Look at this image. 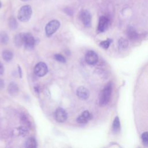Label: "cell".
<instances>
[{
  "label": "cell",
  "instance_id": "6da1fadb",
  "mask_svg": "<svg viewBox=\"0 0 148 148\" xmlns=\"http://www.w3.org/2000/svg\"><path fill=\"white\" fill-rule=\"evenodd\" d=\"M112 91V83L109 82L101 91L99 94V105L103 106L106 105L110 98V95Z\"/></svg>",
  "mask_w": 148,
  "mask_h": 148
},
{
  "label": "cell",
  "instance_id": "7a4b0ae2",
  "mask_svg": "<svg viewBox=\"0 0 148 148\" xmlns=\"http://www.w3.org/2000/svg\"><path fill=\"white\" fill-rule=\"evenodd\" d=\"M32 13V8L29 5H27L23 6L18 12V19L22 22H27L30 19Z\"/></svg>",
  "mask_w": 148,
  "mask_h": 148
},
{
  "label": "cell",
  "instance_id": "3957f363",
  "mask_svg": "<svg viewBox=\"0 0 148 148\" xmlns=\"http://www.w3.org/2000/svg\"><path fill=\"white\" fill-rule=\"evenodd\" d=\"M60 22L57 20H53L49 22L45 27V32L47 36H51L59 28Z\"/></svg>",
  "mask_w": 148,
  "mask_h": 148
},
{
  "label": "cell",
  "instance_id": "277c9868",
  "mask_svg": "<svg viewBox=\"0 0 148 148\" xmlns=\"http://www.w3.org/2000/svg\"><path fill=\"white\" fill-rule=\"evenodd\" d=\"M48 72V68L47 65L43 62H38L34 68L35 74L39 77H43L46 75Z\"/></svg>",
  "mask_w": 148,
  "mask_h": 148
},
{
  "label": "cell",
  "instance_id": "5b68a950",
  "mask_svg": "<svg viewBox=\"0 0 148 148\" xmlns=\"http://www.w3.org/2000/svg\"><path fill=\"white\" fill-rule=\"evenodd\" d=\"M23 44L27 49H32L35 45V40L33 35L30 33L23 34Z\"/></svg>",
  "mask_w": 148,
  "mask_h": 148
},
{
  "label": "cell",
  "instance_id": "8992f818",
  "mask_svg": "<svg viewBox=\"0 0 148 148\" xmlns=\"http://www.w3.org/2000/svg\"><path fill=\"white\" fill-rule=\"evenodd\" d=\"M80 18L83 24L86 27L91 25V15L87 10H83L80 13Z\"/></svg>",
  "mask_w": 148,
  "mask_h": 148
},
{
  "label": "cell",
  "instance_id": "52a82bcc",
  "mask_svg": "<svg viewBox=\"0 0 148 148\" xmlns=\"http://www.w3.org/2000/svg\"><path fill=\"white\" fill-rule=\"evenodd\" d=\"M68 114L66 111L61 108H57L54 113V119L58 123H63L67 119Z\"/></svg>",
  "mask_w": 148,
  "mask_h": 148
},
{
  "label": "cell",
  "instance_id": "ba28073f",
  "mask_svg": "<svg viewBox=\"0 0 148 148\" xmlns=\"http://www.w3.org/2000/svg\"><path fill=\"white\" fill-rule=\"evenodd\" d=\"M85 60L87 64L94 65L97 62L98 57L97 54L93 50H88L85 55Z\"/></svg>",
  "mask_w": 148,
  "mask_h": 148
},
{
  "label": "cell",
  "instance_id": "9c48e42d",
  "mask_svg": "<svg viewBox=\"0 0 148 148\" xmlns=\"http://www.w3.org/2000/svg\"><path fill=\"white\" fill-rule=\"evenodd\" d=\"M109 24V19L104 16H102L99 18L98 31L99 32H103L106 31Z\"/></svg>",
  "mask_w": 148,
  "mask_h": 148
},
{
  "label": "cell",
  "instance_id": "30bf717a",
  "mask_svg": "<svg viewBox=\"0 0 148 148\" xmlns=\"http://www.w3.org/2000/svg\"><path fill=\"white\" fill-rule=\"evenodd\" d=\"M76 95L79 99L82 100H86L90 96V92L85 87L80 86L76 90Z\"/></svg>",
  "mask_w": 148,
  "mask_h": 148
},
{
  "label": "cell",
  "instance_id": "8fae6325",
  "mask_svg": "<svg viewBox=\"0 0 148 148\" xmlns=\"http://www.w3.org/2000/svg\"><path fill=\"white\" fill-rule=\"evenodd\" d=\"M92 118V116L88 110L83 111L76 119L77 123L80 124L87 123Z\"/></svg>",
  "mask_w": 148,
  "mask_h": 148
},
{
  "label": "cell",
  "instance_id": "7c38bea8",
  "mask_svg": "<svg viewBox=\"0 0 148 148\" xmlns=\"http://www.w3.org/2000/svg\"><path fill=\"white\" fill-rule=\"evenodd\" d=\"M8 90L9 93L13 96L16 95L18 92V87L17 84L14 82H12L9 84Z\"/></svg>",
  "mask_w": 148,
  "mask_h": 148
},
{
  "label": "cell",
  "instance_id": "4fadbf2b",
  "mask_svg": "<svg viewBox=\"0 0 148 148\" xmlns=\"http://www.w3.org/2000/svg\"><path fill=\"white\" fill-rule=\"evenodd\" d=\"M25 146L26 147L35 148L37 147V142L35 138H28L25 143Z\"/></svg>",
  "mask_w": 148,
  "mask_h": 148
},
{
  "label": "cell",
  "instance_id": "5bb4252c",
  "mask_svg": "<svg viewBox=\"0 0 148 148\" xmlns=\"http://www.w3.org/2000/svg\"><path fill=\"white\" fill-rule=\"evenodd\" d=\"M2 56L3 59L6 61H10L12 60L13 57V53L8 50H5L2 52Z\"/></svg>",
  "mask_w": 148,
  "mask_h": 148
},
{
  "label": "cell",
  "instance_id": "9a60e30c",
  "mask_svg": "<svg viewBox=\"0 0 148 148\" xmlns=\"http://www.w3.org/2000/svg\"><path fill=\"white\" fill-rule=\"evenodd\" d=\"M120 120L118 116H116L114 119V121L113 122V124H112V130L113 132H117L120 131Z\"/></svg>",
  "mask_w": 148,
  "mask_h": 148
},
{
  "label": "cell",
  "instance_id": "2e32d148",
  "mask_svg": "<svg viewBox=\"0 0 148 148\" xmlns=\"http://www.w3.org/2000/svg\"><path fill=\"white\" fill-rule=\"evenodd\" d=\"M127 35H128V36L131 39H135L138 36V34L136 33L135 29L132 27H130L128 28L127 31Z\"/></svg>",
  "mask_w": 148,
  "mask_h": 148
},
{
  "label": "cell",
  "instance_id": "e0dca14e",
  "mask_svg": "<svg viewBox=\"0 0 148 148\" xmlns=\"http://www.w3.org/2000/svg\"><path fill=\"white\" fill-rule=\"evenodd\" d=\"M14 43L17 46H20L22 44H23V34H19L15 36L14 39Z\"/></svg>",
  "mask_w": 148,
  "mask_h": 148
},
{
  "label": "cell",
  "instance_id": "ac0fdd59",
  "mask_svg": "<svg viewBox=\"0 0 148 148\" xmlns=\"http://www.w3.org/2000/svg\"><path fill=\"white\" fill-rule=\"evenodd\" d=\"M8 25L10 29H14L17 27V22L14 17H10L8 20Z\"/></svg>",
  "mask_w": 148,
  "mask_h": 148
},
{
  "label": "cell",
  "instance_id": "d6986e66",
  "mask_svg": "<svg viewBox=\"0 0 148 148\" xmlns=\"http://www.w3.org/2000/svg\"><path fill=\"white\" fill-rule=\"evenodd\" d=\"M9 41V36L8 34L5 32H1L0 33V43L3 45L8 43Z\"/></svg>",
  "mask_w": 148,
  "mask_h": 148
},
{
  "label": "cell",
  "instance_id": "ffe728a7",
  "mask_svg": "<svg viewBox=\"0 0 148 148\" xmlns=\"http://www.w3.org/2000/svg\"><path fill=\"white\" fill-rule=\"evenodd\" d=\"M111 42H112V40L110 39H106L105 40L101 41L99 43V46L101 47H102V48H103L105 49H108L109 47V46L110 44L111 43Z\"/></svg>",
  "mask_w": 148,
  "mask_h": 148
},
{
  "label": "cell",
  "instance_id": "44dd1931",
  "mask_svg": "<svg viewBox=\"0 0 148 148\" xmlns=\"http://www.w3.org/2000/svg\"><path fill=\"white\" fill-rule=\"evenodd\" d=\"M141 138H142L143 144L145 146H148V132H143L142 134Z\"/></svg>",
  "mask_w": 148,
  "mask_h": 148
},
{
  "label": "cell",
  "instance_id": "7402d4cb",
  "mask_svg": "<svg viewBox=\"0 0 148 148\" xmlns=\"http://www.w3.org/2000/svg\"><path fill=\"white\" fill-rule=\"evenodd\" d=\"M54 58L58 62H62V63H64V62H66L65 57L62 55H61V54H56L54 55Z\"/></svg>",
  "mask_w": 148,
  "mask_h": 148
},
{
  "label": "cell",
  "instance_id": "603a6c76",
  "mask_svg": "<svg viewBox=\"0 0 148 148\" xmlns=\"http://www.w3.org/2000/svg\"><path fill=\"white\" fill-rule=\"evenodd\" d=\"M119 46L121 48H125L128 46V41L123 38H121L119 42Z\"/></svg>",
  "mask_w": 148,
  "mask_h": 148
},
{
  "label": "cell",
  "instance_id": "cb8c5ba5",
  "mask_svg": "<svg viewBox=\"0 0 148 148\" xmlns=\"http://www.w3.org/2000/svg\"><path fill=\"white\" fill-rule=\"evenodd\" d=\"M4 72V68L3 65L0 62V75H2Z\"/></svg>",
  "mask_w": 148,
  "mask_h": 148
},
{
  "label": "cell",
  "instance_id": "d4e9b609",
  "mask_svg": "<svg viewBox=\"0 0 148 148\" xmlns=\"http://www.w3.org/2000/svg\"><path fill=\"white\" fill-rule=\"evenodd\" d=\"M5 86V83H4V82L3 80L2 79H0V89H2Z\"/></svg>",
  "mask_w": 148,
  "mask_h": 148
},
{
  "label": "cell",
  "instance_id": "484cf974",
  "mask_svg": "<svg viewBox=\"0 0 148 148\" xmlns=\"http://www.w3.org/2000/svg\"><path fill=\"white\" fill-rule=\"evenodd\" d=\"M18 72H19V75H20V77H21V75H22V73H21V69L20 68V66H18Z\"/></svg>",
  "mask_w": 148,
  "mask_h": 148
},
{
  "label": "cell",
  "instance_id": "4316f807",
  "mask_svg": "<svg viewBox=\"0 0 148 148\" xmlns=\"http://www.w3.org/2000/svg\"><path fill=\"white\" fill-rule=\"evenodd\" d=\"M23 1H29V0H21Z\"/></svg>",
  "mask_w": 148,
  "mask_h": 148
},
{
  "label": "cell",
  "instance_id": "83f0119b",
  "mask_svg": "<svg viewBox=\"0 0 148 148\" xmlns=\"http://www.w3.org/2000/svg\"><path fill=\"white\" fill-rule=\"evenodd\" d=\"M1 2H0V8H1Z\"/></svg>",
  "mask_w": 148,
  "mask_h": 148
}]
</instances>
